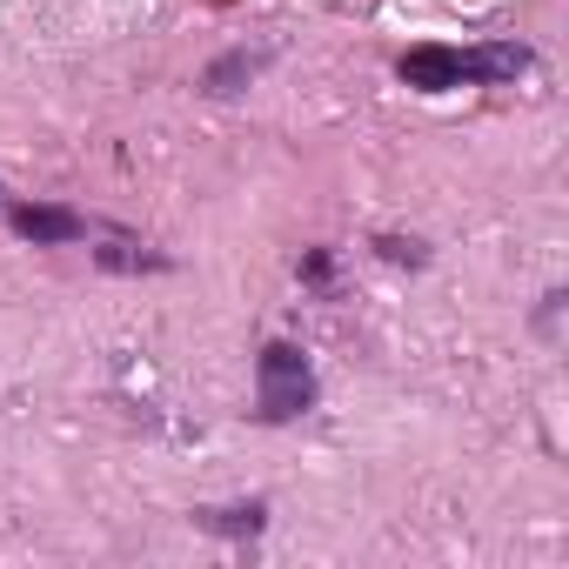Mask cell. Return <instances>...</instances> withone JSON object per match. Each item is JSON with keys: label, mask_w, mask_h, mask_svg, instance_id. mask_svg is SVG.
<instances>
[{"label": "cell", "mask_w": 569, "mask_h": 569, "mask_svg": "<svg viewBox=\"0 0 569 569\" xmlns=\"http://www.w3.org/2000/svg\"><path fill=\"white\" fill-rule=\"evenodd\" d=\"M529 68V48H516V41H496V48H409L402 61H396V74L416 88V94H449V88H462V81H516Z\"/></svg>", "instance_id": "obj_1"}, {"label": "cell", "mask_w": 569, "mask_h": 569, "mask_svg": "<svg viewBox=\"0 0 569 569\" xmlns=\"http://www.w3.org/2000/svg\"><path fill=\"white\" fill-rule=\"evenodd\" d=\"M316 409V369L296 342H268L254 356V416L261 422H296Z\"/></svg>", "instance_id": "obj_2"}, {"label": "cell", "mask_w": 569, "mask_h": 569, "mask_svg": "<svg viewBox=\"0 0 569 569\" xmlns=\"http://www.w3.org/2000/svg\"><path fill=\"white\" fill-rule=\"evenodd\" d=\"M261 68H268V54H261V48H234V54H221V61L201 74V88H208V94H241Z\"/></svg>", "instance_id": "obj_4"}, {"label": "cell", "mask_w": 569, "mask_h": 569, "mask_svg": "<svg viewBox=\"0 0 569 569\" xmlns=\"http://www.w3.org/2000/svg\"><path fill=\"white\" fill-rule=\"evenodd\" d=\"M194 522L214 529V536H254V529L268 522V509H261V502H248V509H194Z\"/></svg>", "instance_id": "obj_5"}, {"label": "cell", "mask_w": 569, "mask_h": 569, "mask_svg": "<svg viewBox=\"0 0 569 569\" xmlns=\"http://www.w3.org/2000/svg\"><path fill=\"white\" fill-rule=\"evenodd\" d=\"M8 221H14V234H28L34 248H68V241L88 234V214H74V208H48V201H28V208H14Z\"/></svg>", "instance_id": "obj_3"}, {"label": "cell", "mask_w": 569, "mask_h": 569, "mask_svg": "<svg viewBox=\"0 0 569 569\" xmlns=\"http://www.w3.org/2000/svg\"><path fill=\"white\" fill-rule=\"evenodd\" d=\"M376 248H382L389 261H429V248H422V241H402V234H382Z\"/></svg>", "instance_id": "obj_7"}, {"label": "cell", "mask_w": 569, "mask_h": 569, "mask_svg": "<svg viewBox=\"0 0 569 569\" xmlns=\"http://www.w3.org/2000/svg\"><path fill=\"white\" fill-rule=\"evenodd\" d=\"M94 261H101V268H114V274H134V268H168V254H148V248H134V241H114V248H101Z\"/></svg>", "instance_id": "obj_6"}]
</instances>
